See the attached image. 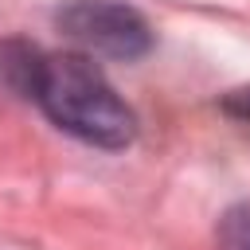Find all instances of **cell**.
<instances>
[{
	"label": "cell",
	"instance_id": "1",
	"mask_svg": "<svg viewBox=\"0 0 250 250\" xmlns=\"http://www.w3.org/2000/svg\"><path fill=\"white\" fill-rule=\"evenodd\" d=\"M31 98L59 129L102 148H125L137 133L133 109L86 55H43Z\"/></svg>",
	"mask_w": 250,
	"mask_h": 250
},
{
	"label": "cell",
	"instance_id": "2",
	"mask_svg": "<svg viewBox=\"0 0 250 250\" xmlns=\"http://www.w3.org/2000/svg\"><path fill=\"white\" fill-rule=\"evenodd\" d=\"M59 27L82 51L121 62L141 59L152 47V31L141 20V12L113 0H70L66 8H59Z\"/></svg>",
	"mask_w": 250,
	"mask_h": 250
},
{
	"label": "cell",
	"instance_id": "3",
	"mask_svg": "<svg viewBox=\"0 0 250 250\" xmlns=\"http://www.w3.org/2000/svg\"><path fill=\"white\" fill-rule=\"evenodd\" d=\"M39 62H43V55L35 47H27V43H0V86H8L12 94L31 98Z\"/></svg>",
	"mask_w": 250,
	"mask_h": 250
},
{
	"label": "cell",
	"instance_id": "4",
	"mask_svg": "<svg viewBox=\"0 0 250 250\" xmlns=\"http://www.w3.org/2000/svg\"><path fill=\"white\" fill-rule=\"evenodd\" d=\"M219 250H250V207H238L219 227Z\"/></svg>",
	"mask_w": 250,
	"mask_h": 250
},
{
	"label": "cell",
	"instance_id": "5",
	"mask_svg": "<svg viewBox=\"0 0 250 250\" xmlns=\"http://www.w3.org/2000/svg\"><path fill=\"white\" fill-rule=\"evenodd\" d=\"M223 113H227V117H234V121H242V125L250 129V86L230 90V94L223 98Z\"/></svg>",
	"mask_w": 250,
	"mask_h": 250
}]
</instances>
